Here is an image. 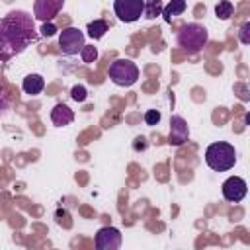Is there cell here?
I'll use <instances>...</instances> for the list:
<instances>
[{
  "label": "cell",
  "mask_w": 250,
  "mask_h": 250,
  "mask_svg": "<svg viewBox=\"0 0 250 250\" xmlns=\"http://www.w3.org/2000/svg\"><path fill=\"white\" fill-rule=\"evenodd\" d=\"M37 39L33 18L27 12L16 10L0 20V62H8L23 53Z\"/></svg>",
  "instance_id": "1"
},
{
  "label": "cell",
  "mask_w": 250,
  "mask_h": 250,
  "mask_svg": "<svg viewBox=\"0 0 250 250\" xmlns=\"http://www.w3.org/2000/svg\"><path fill=\"white\" fill-rule=\"evenodd\" d=\"M21 88H23L25 94L37 96V94H41L43 88H45V78H43L41 74H27V76L23 78V82H21Z\"/></svg>",
  "instance_id": "12"
},
{
  "label": "cell",
  "mask_w": 250,
  "mask_h": 250,
  "mask_svg": "<svg viewBox=\"0 0 250 250\" xmlns=\"http://www.w3.org/2000/svg\"><path fill=\"white\" fill-rule=\"evenodd\" d=\"M238 37H240V43H242V45H248V43H250V21H246V23L240 27V35H238Z\"/></svg>",
  "instance_id": "22"
},
{
  "label": "cell",
  "mask_w": 250,
  "mask_h": 250,
  "mask_svg": "<svg viewBox=\"0 0 250 250\" xmlns=\"http://www.w3.org/2000/svg\"><path fill=\"white\" fill-rule=\"evenodd\" d=\"M162 8H164L162 0H145L143 16H145V18H148V20H152V18H156V16H160V14H162Z\"/></svg>",
  "instance_id": "14"
},
{
  "label": "cell",
  "mask_w": 250,
  "mask_h": 250,
  "mask_svg": "<svg viewBox=\"0 0 250 250\" xmlns=\"http://www.w3.org/2000/svg\"><path fill=\"white\" fill-rule=\"evenodd\" d=\"M72 119H74V111H72L66 104H57V105L51 109V121H53L57 127L70 125Z\"/></svg>",
  "instance_id": "11"
},
{
  "label": "cell",
  "mask_w": 250,
  "mask_h": 250,
  "mask_svg": "<svg viewBox=\"0 0 250 250\" xmlns=\"http://www.w3.org/2000/svg\"><path fill=\"white\" fill-rule=\"evenodd\" d=\"M145 0H115L113 2V12L119 21L123 23H133L143 16Z\"/></svg>",
  "instance_id": "5"
},
{
  "label": "cell",
  "mask_w": 250,
  "mask_h": 250,
  "mask_svg": "<svg viewBox=\"0 0 250 250\" xmlns=\"http://www.w3.org/2000/svg\"><path fill=\"white\" fill-rule=\"evenodd\" d=\"M86 96H88V92H86V88L84 86H72V90H70V98L74 100V102H84L86 100Z\"/></svg>",
  "instance_id": "19"
},
{
  "label": "cell",
  "mask_w": 250,
  "mask_h": 250,
  "mask_svg": "<svg viewBox=\"0 0 250 250\" xmlns=\"http://www.w3.org/2000/svg\"><path fill=\"white\" fill-rule=\"evenodd\" d=\"M215 14H217V18H221V20H229V18L234 14L232 2H230V0H221V2L215 6Z\"/></svg>",
  "instance_id": "16"
},
{
  "label": "cell",
  "mask_w": 250,
  "mask_h": 250,
  "mask_svg": "<svg viewBox=\"0 0 250 250\" xmlns=\"http://www.w3.org/2000/svg\"><path fill=\"white\" fill-rule=\"evenodd\" d=\"M66 0H35L33 4V16L41 21H51L64 6Z\"/></svg>",
  "instance_id": "9"
},
{
  "label": "cell",
  "mask_w": 250,
  "mask_h": 250,
  "mask_svg": "<svg viewBox=\"0 0 250 250\" xmlns=\"http://www.w3.org/2000/svg\"><path fill=\"white\" fill-rule=\"evenodd\" d=\"M84 47V33L78 29V27H66L61 31L59 35V49L72 57L76 53H80V49Z\"/></svg>",
  "instance_id": "6"
},
{
  "label": "cell",
  "mask_w": 250,
  "mask_h": 250,
  "mask_svg": "<svg viewBox=\"0 0 250 250\" xmlns=\"http://www.w3.org/2000/svg\"><path fill=\"white\" fill-rule=\"evenodd\" d=\"M94 244L98 250H117L121 246V232L115 227H102L96 232Z\"/></svg>",
  "instance_id": "8"
},
{
  "label": "cell",
  "mask_w": 250,
  "mask_h": 250,
  "mask_svg": "<svg viewBox=\"0 0 250 250\" xmlns=\"http://www.w3.org/2000/svg\"><path fill=\"white\" fill-rule=\"evenodd\" d=\"M109 78L121 88H129L139 80V68L131 59H115L109 64Z\"/></svg>",
  "instance_id": "4"
},
{
  "label": "cell",
  "mask_w": 250,
  "mask_h": 250,
  "mask_svg": "<svg viewBox=\"0 0 250 250\" xmlns=\"http://www.w3.org/2000/svg\"><path fill=\"white\" fill-rule=\"evenodd\" d=\"M80 57H82V61L84 62H94L96 59H98V49L94 47V45H84L82 49H80Z\"/></svg>",
  "instance_id": "17"
},
{
  "label": "cell",
  "mask_w": 250,
  "mask_h": 250,
  "mask_svg": "<svg viewBox=\"0 0 250 250\" xmlns=\"http://www.w3.org/2000/svg\"><path fill=\"white\" fill-rule=\"evenodd\" d=\"M41 35L43 37H51V35H55L57 33V25L53 23V21H43V25H41Z\"/></svg>",
  "instance_id": "21"
},
{
  "label": "cell",
  "mask_w": 250,
  "mask_h": 250,
  "mask_svg": "<svg viewBox=\"0 0 250 250\" xmlns=\"http://www.w3.org/2000/svg\"><path fill=\"white\" fill-rule=\"evenodd\" d=\"M158 121H160V111L158 109H148L145 113V123L146 125H156Z\"/></svg>",
  "instance_id": "20"
},
{
  "label": "cell",
  "mask_w": 250,
  "mask_h": 250,
  "mask_svg": "<svg viewBox=\"0 0 250 250\" xmlns=\"http://www.w3.org/2000/svg\"><path fill=\"white\" fill-rule=\"evenodd\" d=\"M10 102H12V98H10V92L0 84V113H4L8 107H10Z\"/></svg>",
  "instance_id": "18"
},
{
  "label": "cell",
  "mask_w": 250,
  "mask_h": 250,
  "mask_svg": "<svg viewBox=\"0 0 250 250\" xmlns=\"http://www.w3.org/2000/svg\"><path fill=\"white\" fill-rule=\"evenodd\" d=\"M223 197L227 199V201H230V203H238V201H242L244 199V195H246V191H248V186H246V182L242 180V178H238V176H230V178H227L225 182H223Z\"/></svg>",
  "instance_id": "7"
},
{
  "label": "cell",
  "mask_w": 250,
  "mask_h": 250,
  "mask_svg": "<svg viewBox=\"0 0 250 250\" xmlns=\"http://www.w3.org/2000/svg\"><path fill=\"white\" fill-rule=\"evenodd\" d=\"M209 41V33L199 23H188L178 31V47L188 55H197Z\"/></svg>",
  "instance_id": "3"
},
{
  "label": "cell",
  "mask_w": 250,
  "mask_h": 250,
  "mask_svg": "<svg viewBox=\"0 0 250 250\" xmlns=\"http://www.w3.org/2000/svg\"><path fill=\"white\" fill-rule=\"evenodd\" d=\"M188 137H189V127H188L186 119L180 117V115H172V119H170L168 143H170L172 146H180V145H184V143L188 141Z\"/></svg>",
  "instance_id": "10"
},
{
  "label": "cell",
  "mask_w": 250,
  "mask_h": 250,
  "mask_svg": "<svg viewBox=\"0 0 250 250\" xmlns=\"http://www.w3.org/2000/svg\"><path fill=\"white\" fill-rule=\"evenodd\" d=\"M105 31H107L105 20H94V21L88 23V35H90L92 39H102V37L105 35Z\"/></svg>",
  "instance_id": "15"
},
{
  "label": "cell",
  "mask_w": 250,
  "mask_h": 250,
  "mask_svg": "<svg viewBox=\"0 0 250 250\" xmlns=\"http://www.w3.org/2000/svg\"><path fill=\"white\" fill-rule=\"evenodd\" d=\"M188 8V2L186 0H170L164 8H162V16H164V21L166 23H172V20L180 14H184Z\"/></svg>",
  "instance_id": "13"
},
{
  "label": "cell",
  "mask_w": 250,
  "mask_h": 250,
  "mask_svg": "<svg viewBox=\"0 0 250 250\" xmlns=\"http://www.w3.org/2000/svg\"><path fill=\"white\" fill-rule=\"evenodd\" d=\"M205 162L215 172H227V170L234 168V164H236V150L232 145H229L225 141L211 143L205 148Z\"/></svg>",
  "instance_id": "2"
}]
</instances>
